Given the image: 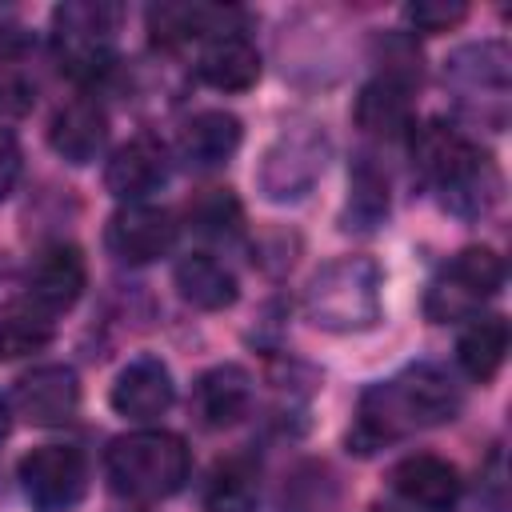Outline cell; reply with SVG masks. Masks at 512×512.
<instances>
[{"mask_svg": "<svg viewBox=\"0 0 512 512\" xmlns=\"http://www.w3.org/2000/svg\"><path fill=\"white\" fill-rule=\"evenodd\" d=\"M460 412V388L456 380L436 364H412L400 376L376 384L360 400L356 428L348 436V448L376 452L388 440H400L416 428L448 424Z\"/></svg>", "mask_w": 512, "mask_h": 512, "instance_id": "6da1fadb", "label": "cell"}, {"mask_svg": "<svg viewBox=\"0 0 512 512\" xmlns=\"http://www.w3.org/2000/svg\"><path fill=\"white\" fill-rule=\"evenodd\" d=\"M412 160L420 176L460 216H480L500 196V172L492 156L444 120H424L420 128H412Z\"/></svg>", "mask_w": 512, "mask_h": 512, "instance_id": "7a4b0ae2", "label": "cell"}, {"mask_svg": "<svg viewBox=\"0 0 512 512\" xmlns=\"http://www.w3.org/2000/svg\"><path fill=\"white\" fill-rule=\"evenodd\" d=\"M104 472H108L112 492L140 500V504H156L184 488V480L192 472V456L176 432L140 428V432L116 436L108 444Z\"/></svg>", "mask_w": 512, "mask_h": 512, "instance_id": "3957f363", "label": "cell"}, {"mask_svg": "<svg viewBox=\"0 0 512 512\" xmlns=\"http://www.w3.org/2000/svg\"><path fill=\"white\" fill-rule=\"evenodd\" d=\"M380 268L368 256H340L324 264L304 288V312L328 332H364L380 320Z\"/></svg>", "mask_w": 512, "mask_h": 512, "instance_id": "277c9868", "label": "cell"}, {"mask_svg": "<svg viewBox=\"0 0 512 512\" xmlns=\"http://www.w3.org/2000/svg\"><path fill=\"white\" fill-rule=\"evenodd\" d=\"M120 8L100 0H72L52 12V48L72 80H92L112 64V36Z\"/></svg>", "mask_w": 512, "mask_h": 512, "instance_id": "5b68a950", "label": "cell"}, {"mask_svg": "<svg viewBox=\"0 0 512 512\" xmlns=\"http://www.w3.org/2000/svg\"><path fill=\"white\" fill-rule=\"evenodd\" d=\"M324 168H328V136L312 124H292L268 144L256 180L268 200L284 204L308 196L312 184L324 176Z\"/></svg>", "mask_w": 512, "mask_h": 512, "instance_id": "8992f818", "label": "cell"}, {"mask_svg": "<svg viewBox=\"0 0 512 512\" xmlns=\"http://www.w3.org/2000/svg\"><path fill=\"white\" fill-rule=\"evenodd\" d=\"M504 284V260L492 248H464L428 288V316L436 324L472 320L484 300H492Z\"/></svg>", "mask_w": 512, "mask_h": 512, "instance_id": "52a82bcc", "label": "cell"}, {"mask_svg": "<svg viewBox=\"0 0 512 512\" xmlns=\"http://www.w3.org/2000/svg\"><path fill=\"white\" fill-rule=\"evenodd\" d=\"M24 500L36 512H72L88 492V460L72 444H40L16 464Z\"/></svg>", "mask_w": 512, "mask_h": 512, "instance_id": "ba28073f", "label": "cell"}, {"mask_svg": "<svg viewBox=\"0 0 512 512\" xmlns=\"http://www.w3.org/2000/svg\"><path fill=\"white\" fill-rule=\"evenodd\" d=\"M176 400V384H172V372L160 356H136L128 360L116 380H112V392H108V404L116 416L124 420H136V424H148L156 416H164Z\"/></svg>", "mask_w": 512, "mask_h": 512, "instance_id": "9c48e42d", "label": "cell"}, {"mask_svg": "<svg viewBox=\"0 0 512 512\" xmlns=\"http://www.w3.org/2000/svg\"><path fill=\"white\" fill-rule=\"evenodd\" d=\"M176 240V224L164 208L152 204H124L112 212L104 228V244L120 264H148L164 256Z\"/></svg>", "mask_w": 512, "mask_h": 512, "instance_id": "30bf717a", "label": "cell"}, {"mask_svg": "<svg viewBox=\"0 0 512 512\" xmlns=\"http://www.w3.org/2000/svg\"><path fill=\"white\" fill-rule=\"evenodd\" d=\"M12 404L28 424H68L80 408V380L68 364H40L16 380Z\"/></svg>", "mask_w": 512, "mask_h": 512, "instance_id": "8fae6325", "label": "cell"}, {"mask_svg": "<svg viewBox=\"0 0 512 512\" xmlns=\"http://www.w3.org/2000/svg\"><path fill=\"white\" fill-rule=\"evenodd\" d=\"M168 184V148L156 136H132L120 144L104 168V188L124 204H144V196Z\"/></svg>", "mask_w": 512, "mask_h": 512, "instance_id": "7c38bea8", "label": "cell"}, {"mask_svg": "<svg viewBox=\"0 0 512 512\" xmlns=\"http://www.w3.org/2000/svg\"><path fill=\"white\" fill-rule=\"evenodd\" d=\"M88 268L76 244H48L28 268V300L36 312H68L84 292Z\"/></svg>", "mask_w": 512, "mask_h": 512, "instance_id": "4fadbf2b", "label": "cell"}, {"mask_svg": "<svg viewBox=\"0 0 512 512\" xmlns=\"http://www.w3.org/2000/svg\"><path fill=\"white\" fill-rule=\"evenodd\" d=\"M48 144H52V152L60 160H68L76 168L92 164L104 152V144H108V116H104V108L96 100H88V96H76V100L60 104L56 116L48 120Z\"/></svg>", "mask_w": 512, "mask_h": 512, "instance_id": "5bb4252c", "label": "cell"}, {"mask_svg": "<svg viewBox=\"0 0 512 512\" xmlns=\"http://www.w3.org/2000/svg\"><path fill=\"white\" fill-rule=\"evenodd\" d=\"M388 480L400 500H408L412 508H424V512H448L460 500V472L444 456H432V452L404 456L388 472Z\"/></svg>", "mask_w": 512, "mask_h": 512, "instance_id": "9a60e30c", "label": "cell"}, {"mask_svg": "<svg viewBox=\"0 0 512 512\" xmlns=\"http://www.w3.org/2000/svg\"><path fill=\"white\" fill-rule=\"evenodd\" d=\"M252 408V376L240 364L208 368L192 388V412L204 428H232Z\"/></svg>", "mask_w": 512, "mask_h": 512, "instance_id": "2e32d148", "label": "cell"}, {"mask_svg": "<svg viewBox=\"0 0 512 512\" xmlns=\"http://www.w3.org/2000/svg\"><path fill=\"white\" fill-rule=\"evenodd\" d=\"M244 140V124L224 112V108H204L196 112L184 128H180V140H176V152L188 168H220L232 160V152L240 148Z\"/></svg>", "mask_w": 512, "mask_h": 512, "instance_id": "e0dca14e", "label": "cell"}, {"mask_svg": "<svg viewBox=\"0 0 512 512\" xmlns=\"http://www.w3.org/2000/svg\"><path fill=\"white\" fill-rule=\"evenodd\" d=\"M356 124L376 140H400L412 132V84L400 76H376L356 96Z\"/></svg>", "mask_w": 512, "mask_h": 512, "instance_id": "ac0fdd59", "label": "cell"}, {"mask_svg": "<svg viewBox=\"0 0 512 512\" xmlns=\"http://www.w3.org/2000/svg\"><path fill=\"white\" fill-rule=\"evenodd\" d=\"M196 76L220 92H244L260 80V52L252 48V40H244L240 32H224L212 36L200 48L196 60Z\"/></svg>", "mask_w": 512, "mask_h": 512, "instance_id": "d6986e66", "label": "cell"}, {"mask_svg": "<svg viewBox=\"0 0 512 512\" xmlns=\"http://www.w3.org/2000/svg\"><path fill=\"white\" fill-rule=\"evenodd\" d=\"M172 280H176L180 300H188V304L200 308V312H224V308H232L236 296H240L236 276H232L216 256H208V252L184 256V260L176 264Z\"/></svg>", "mask_w": 512, "mask_h": 512, "instance_id": "ffe728a7", "label": "cell"}, {"mask_svg": "<svg viewBox=\"0 0 512 512\" xmlns=\"http://www.w3.org/2000/svg\"><path fill=\"white\" fill-rule=\"evenodd\" d=\"M504 356H508V320H504V316H472V324H468V328L460 332V340H456V360H460V368H464L472 380L488 384V380L500 372Z\"/></svg>", "mask_w": 512, "mask_h": 512, "instance_id": "44dd1931", "label": "cell"}, {"mask_svg": "<svg viewBox=\"0 0 512 512\" xmlns=\"http://www.w3.org/2000/svg\"><path fill=\"white\" fill-rule=\"evenodd\" d=\"M260 500V484H256V468L240 456L220 460L208 476L204 488V508L208 512H256Z\"/></svg>", "mask_w": 512, "mask_h": 512, "instance_id": "7402d4cb", "label": "cell"}, {"mask_svg": "<svg viewBox=\"0 0 512 512\" xmlns=\"http://www.w3.org/2000/svg\"><path fill=\"white\" fill-rule=\"evenodd\" d=\"M448 76L464 80V84H472L480 92H496V100H504V92H508V52L496 40L460 48L452 56V64H448Z\"/></svg>", "mask_w": 512, "mask_h": 512, "instance_id": "603a6c76", "label": "cell"}, {"mask_svg": "<svg viewBox=\"0 0 512 512\" xmlns=\"http://www.w3.org/2000/svg\"><path fill=\"white\" fill-rule=\"evenodd\" d=\"M348 228L356 220V228H376L388 216V180L380 176V168L360 164L352 172V196H348Z\"/></svg>", "mask_w": 512, "mask_h": 512, "instance_id": "cb8c5ba5", "label": "cell"}, {"mask_svg": "<svg viewBox=\"0 0 512 512\" xmlns=\"http://www.w3.org/2000/svg\"><path fill=\"white\" fill-rule=\"evenodd\" d=\"M52 340V320L44 312H12L0 320V360L36 352Z\"/></svg>", "mask_w": 512, "mask_h": 512, "instance_id": "d4e9b609", "label": "cell"}, {"mask_svg": "<svg viewBox=\"0 0 512 512\" xmlns=\"http://www.w3.org/2000/svg\"><path fill=\"white\" fill-rule=\"evenodd\" d=\"M188 220L200 228V232H224L240 220V204L228 196V188H208L204 196H196L188 204Z\"/></svg>", "mask_w": 512, "mask_h": 512, "instance_id": "484cf974", "label": "cell"}, {"mask_svg": "<svg viewBox=\"0 0 512 512\" xmlns=\"http://www.w3.org/2000/svg\"><path fill=\"white\" fill-rule=\"evenodd\" d=\"M464 16H468V8H464V4H448V0H416V4L404 8V20H408L416 32H428V36L456 28Z\"/></svg>", "mask_w": 512, "mask_h": 512, "instance_id": "4316f807", "label": "cell"}, {"mask_svg": "<svg viewBox=\"0 0 512 512\" xmlns=\"http://www.w3.org/2000/svg\"><path fill=\"white\" fill-rule=\"evenodd\" d=\"M16 176H20V144L12 132L0 128V200L16 188Z\"/></svg>", "mask_w": 512, "mask_h": 512, "instance_id": "83f0119b", "label": "cell"}, {"mask_svg": "<svg viewBox=\"0 0 512 512\" xmlns=\"http://www.w3.org/2000/svg\"><path fill=\"white\" fill-rule=\"evenodd\" d=\"M24 108V88L12 76H0V120Z\"/></svg>", "mask_w": 512, "mask_h": 512, "instance_id": "f1b7e54d", "label": "cell"}, {"mask_svg": "<svg viewBox=\"0 0 512 512\" xmlns=\"http://www.w3.org/2000/svg\"><path fill=\"white\" fill-rule=\"evenodd\" d=\"M8 428H12V408H8V400L0 396V440L8 436Z\"/></svg>", "mask_w": 512, "mask_h": 512, "instance_id": "f546056e", "label": "cell"}, {"mask_svg": "<svg viewBox=\"0 0 512 512\" xmlns=\"http://www.w3.org/2000/svg\"><path fill=\"white\" fill-rule=\"evenodd\" d=\"M372 512H384V508H372Z\"/></svg>", "mask_w": 512, "mask_h": 512, "instance_id": "4dcf8cb0", "label": "cell"}]
</instances>
